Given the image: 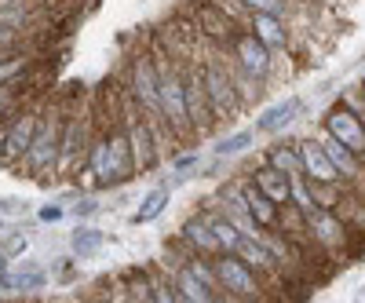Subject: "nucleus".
<instances>
[{
    "mask_svg": "<svg viewBox=\"0 0 365 303\" xmlns=\"http://www.w3.org/2000/svg\"><path fill=\"white\" fill-rule=\"evenodd\" d=\"M0 252H4L8 260H11V256H19V252H26V237H22V234H15V237H8V241H4V245H0Z\"/></svg>",
    "mask_w": 365,
    "mask_h": 303,
    "instance_id": "nucleus-27",
    "label": "nucleus"
},
{
    "mask_svg": "<svg viewBox=\"0 0 365 303\" xmlns=\"http://www.w3.org/2000/svg\"><path fill=\"white\" fill-rule=\"evenodd\" d=\"M237 187H241V201H245V212L252 216V223L259 230H278V205H270L249 179H237Z\"/></svg>",
    "mask_w": 365,
    "mask_h": 303,
    "instance_id": "nucleus-14",
    "label": "nucleus"
},
{
    "mask_svg": "<svg viewBox=\"0 0 365 303\" xmlns=\"http://www.w3.org/2000/svg\"><path fill=\"white\" fill-rule=\"evenodd\" d=\"M96 212H99V201L96 197H81L73 205V216H96Z\"/></svg>",
    "mask_w": 365,
    "mask_h": 303,
    "instance_id": "nucleus-28",
    "label": "nucleus"
},
{
    "mask_svg": "<svg viewBox=\"0 0 365 303\" xmlns=\"http://www.w3.org/2000/svg\"><path fill=\"white\" fill-rule=\"evenodd\" d=\"M73 303H81V299H73ZM84 303H88V299H84Z\"/></svg>",
    "mask_w": 365,
    "mask_h": 303,
    "instance_id": "nucleus-33",
    "label": "nucleus"
},
{
    "mask_svg": "<svg viewBox=\"0 0 365 303\" xmlns=\"http://www.w3.org/2000/svg\"><path fill=\"white\" fill-rule=\"evenodd\" d=\"M299 110H303V99L289 96L285 103L270 106V110H267V113L256 120V128H252V132H256V135H270V132H278V128H285V125H289V120H292Z\"/></svg>",
    "mask_w": 365,
    "mask_h": 303,
    "instance_id": "nucleus-18",
    "label": "nucleus"
},
{
    "mask_svg": "<svg viewBox=\"0 0 365 303\" xmlns=\"http://www.w3.org/2000/svg\"><path fill=\"white\" fill-rule=\"evenodd\" d=\"M58 132H63V113H58V110H41L37 135H34V143H29L26 158H22V165H19V175H41V179H44V172L55 175Z\"/></svg>",
    "mask_w": 365,
    "mask_h": 303,
    "instance_id": "nucleus-6",
    "label": "nucleus"
},
{
    "mask_svg": "<svg viewBox=\"0 0 365 303\" xmlns=\"http://www.w3.org/2000/svg\"><path fill=\"white\" fill-rule=\"evenodd\" d=\"M26 8V0H0V11H19Z\"/></svg>",
    "mask_w": 365,
    "mask_h": 303,
    "instance_id": "nucleus-31",
    "label": "nucleus"
},
{
    "mask_svg": "<svg viewBox=\"0 0 365 303\" xmlns=\"http://www.w3.org/2000/svg\"><path fill=\"white\" fill-rule=\"evenodd\" d=\"M263 165H270L274 172H282L285 179L303 175V161H299V150H296V143H274V146L267 150Z\"/></svg>",
    "mask_w": 365,
    "mask_h": 303,
    "instance_id": "nucleus-17",
    "label": "nucleus"
},
{
    "mask_svg": "<svg viewBox=\"0 0 365 303\" xmlns=\"http://www.w3.org/2000/svg\"><path fill=\"white\" fill-rule=\"evenodd\" d=\"M8 267H11V260H8L4 252H0V274H4V270H8Z\"/></svg>",
    "mask_w": 365,
    "mask_h": 303,
    "instance_id": "nucleus-32",
    "label": "nucleus"
},
{
    "mask_svg": "<svg viewBox=\"0 0 365 303\" xmlns=\"http://www.w3.org/2000/svg\"><path fill=\"white\" fill-rule=\"evenodd\" d=\"M227 51L234 55V63L241 66V73H249V77L259 81V84L270 81V73H274V55H270V51L249 34V29H241V34L230 41Z\"/></svg>",
    "mask_w": 365,
    "mask_h": 303,
    "instance_id": "nucleus-9",
    "label": "nucleus"
},
{
    "mask_svg": "<svg viewBox=\"0 0 365 303\" xmlns=\"http://www.w3.org/2000/svg\"><path fill=\"white\" fill-rule=\"evenodd\" d=\"M179 245L187 249V252H194V256H205V260H216L223 249H220V241L212 237V230H208V223H205V216L197 212V216H190L187 223L179 227Z\"/></svg>",
    "mask_w": 365,
    "mask_h": 303,
    "instance_id": "nucleus-13",
    "label": "nucleus"
},
{
    "mask_svg": "<svg viewBox=\"0 0 365 303\" xmlns=\"http://www.w3.org/2000/svg\"><path fill=\"white\" fill-rule=\"evenodd\" d=\"M91 135H96V113L88 110H70L63 113V132H58V161H55V175H70L84 168Z\"/></svg>",
    "mask_w": 365,
    "mask_h": 303,
    "instance_id": "nucleus-3",
    "label": "nucleus"
},
{
    "mask_svg": "<svg viewBox=\"0 0 365 303\" xmlns=\"http://www.w3.org/2000/svg\"><path fill=\"white\" fill-rule=\"evenodd\" d=\"M296 150H299L303 179H307V183H318V187H340V175H336V168L329 165V158L322 154L318 139H299Z\"/></svg>",
    "mask_w": 365,
    "mask_h": 303,
    "instance_id": "nucleus-12",
    "label": "nucleus"
},
{
    "mask_svg": "<svg viewBox=\"0 0 365 303\" xmlns=\"http://www.w3.org/2000/svg\"><path fill=\"white\" fill-rule=\"evenodd\" d=\"M113 99H117V125H120V132H125V143H128V154H132L135 175L154 172V168L161 165V158H158L154 139H150V128H146V117H143L139 103L125 92V88H120Z\"/></svg>",
    "mask_w": 365,
    "mask_h": 303,
    "instance_id": "nucleus-1",
    "label": "nucleus"
},
{
    "mask_svg": "<svg viewBox=\"0 0 365 303\" xmlns=\"http://www.w3.org/2000/svg\"><path fill=\"white\" fill-rule=\"evenodd\" d=\"M252 139H256L252 128H249V132H234V135H227L223 143H216V154H220V158H234V154H241V150H249Z\"/></svg>",
    "mask_w": 365,
    "mask_h": 303,
    "instance_id": "nucleus-25",
    "label": "nucleus"
},
{
    "mask_svg": "<svg viewBox=\"0 0 365 303\" xmlns=\"http://www.w3.org/2000/svg\"><path fill=\"white\" fill-rule=\"evenodd\" d=\"M41 220H44V223L63 220V208H58V205H44V208H41Z\"/></svg>",
    "mask_w": 365,
    "mask_h": 303,
    "instance_id": "nucleus-30",
    "label": "nucleus"
},
{
    "mask_svg": "<svg viewBox=\"0 0 365 303\" xmlns=\"http://www.w3.org/2000/svg\"><path fill=\"white\" fill-rule=\"evenodd\" d=\"M19 44H22V34H19V29L0 26V51H15Z\"/></svg>",
    "mask_w": 365,
    "mask_h": 303,
    "instance_id": "nucleus-26",
    "label": "nucleus"
},
{
    "mask_svg": "<svg viewBox=\"0 0 365 303\" xmlns=\"http://www.w3.org/2000/svg\"><path fill=\"white\" fill-rule=\"evenodd\" d=\"M201 216H205V223H208L212 237L220 241V249H223V252H234V249L241 245V234H237V230H234V227H230V223H227L223 216H220L216 208H205Z\"/></svg>",
    "mask_w": 365,
    "mask_h": 303,
    "instance_id": "nucleus-20",
    "label": "nucleus"
},
{
    "mask_svg": "<svg viewBox=\"0 0 365 303\" xmlns=\"http://www.w3.org/2000/svg\"><path fill=\"white\" fill-rule=\"evenodd\" d=\"M103 241H106L103 230H96V227H77L73 237H70V245H73V252H77L81 260H88V256H96V252L103 249Z\"/></svg>",
    "mask_w": 365,
    "mask_h": 303,
    "instance_id": "nucleus-24",
    "label": "nucleus"
},
{
    "mask_svg": "<svg viewBox=\"0 0 365 303\" xmlns=\"http://www.w3.org/2000/svg\"><path fill=\"white\" fill-rule=\"evenodd\" d=\"M307 234H311V245L318 249L322 260H336V263H347L351 260V237H354V227L347 220H340V212H325V208H314L307 212Z\"/></svg>",
    "mask_w": 365,
    "mask_h": 303,
    "instance_id": "nucleus-4",
    "label": "nucleus"
},
{
    "mask_svg": "<svg viewBox=\"0 0 365 303\" xmlns=\"http://www.w3.org/2000/svg\"><path fill=\"white\" fill-rule=\"evenodd\" d=\"M201 48L208 51L205 63H201V84H205L208 113H212V120H216V125H223V120H234L245 106H241V99H237V88H234L230 73H227L223 63H220V48L208 44L205 37H201Z\"/></svg>",
    "mask_w": 365,
    "mask_h": 303,
    "instance_id": "nucleus-2",
    "label": "nucleus"
},
{
    "mask_svg": "<svg viewBox=\"0 0 365 303\" xmlns=\"http://www.w3.org/2000/svg\"><path fill=\"white\" fill-rule=\"evenodd\" d=\"M48 285V274L37 267H26V270H4L0 274V292H37Z\"/></svg>",
    "mask_w": 365,
    "mask_h": 303,
    "instance_id": "nucleus-19",
    "label": "nucleus"
},
{
    "mask_svg": "<svg viewBox=\"0 0 365 303\" xmlns=\"http://www.w3.org/2000/svg\"><path fill=\"white\" fill-rule=\"evenodd\" d=\"M125 81H128V84H125V92L139 103V110L161 117V106H158V73H154V63H150V55H135V58H132Z\"/></svg>",
    "mask_w": 365,
    "mask_h": 303,
    "instance_id": "nucleus-10",
    "label": "nucleus"
},
{
    "mask_svg": "<svg viewBox=\"0 0 365 303\" xmlns=\"http://www.w3.org/2000/svg\"><path fill=\"white\" fill-rule=\"evenodd\" d=\"M26 70H29V55H26L22 48L8 51L4 58H0V88H8V84H19Z\"/></svg>",
    "mask_w": 365,
    "mask_h": 303,
    "instance_id": "nucleus-23",
    "label": "nucleus"
},
{
    "mask_svg": "<svg viewBox=\"0 0 365 303\" xmlns=\"http://www.w3.org/2000/svg\"><path fill=\"white\" fill-rule=\"evenodd\" d=\"M179 66V81H182V103H187V120L194 128V139H208L216 132V120L208 113V99H205V84H201V63H175Z\"/></svg>",
    "mask_w": 365,
    "mask_h": 303,
    "instance_id": "nucleus-8",
    "label": "nucleus"
},
{
    "mask_svg": "<svg viewBox=\"0 0 365 303\" xmlns=\"http://www.w3.org/2000/svg\"><path fill=\"white\" fill-rule=\"evenodd\" d=\"M110 165H113L117 187H120V183H128V179L135 175V168H132V154H128V143H125V132H120V125H117V110H113V125H110Z\"/></svg>",
    "mask_w": 365,
    "mask_h": 303,
    "instance_id": "nucleus-16",
    "label": "nucleus"
},
{
    "mask_svg": "<svg viewBox=\"0 0 365 303\" xmlns=\"http://www.w3.org/2000/svg\"><path fill=\"white\" fill-rule=\"evenodd\" d=\"M241 8H245L249 15H274L282 22H292V0H237Z\"/></svg>",
    "mask_w": 365,
    "mask_h": 303,
    "instance_id": "nucleus-22",
    "label": "nucleus"
},
{
    "mask_svg": "<svg viewBox=\"0 0 365 303\" xmlns=\"http://www.w3.org/2000/svg\"><path fill=\"white\" fill-rule=\"evenodd\" d=\"M249 34L274 55V58H282V55H289V48H292V29H289V22H282V19H274V15H249Z\"/></svg>",
    "mask_w": 365,
    "mask_h": 303,
    "instance_id": "nucleus-11",
    "label": "nucleus"
},
{
    "mask_svg": "<svg viewBox=\"0 0 365 303\" xmlns=\"http://www.w3.org/2000/svg\"><path fill=\"white\" fill-rule=\"evenodd\" d=\"M208 263H212V270H216V278H220L223 299H230V303H270L274 292H270L237 256L220 252L216 260H208Z\"/></svg>",
    "mask_w": 365,
    "mask_h": 303,
    "instance_id": "nucleus-5",
    "label": "nucleus"
},
{
    "mask_svg": "<svg viewBox=\"0 0 365 303\" xmlns=\"http://www.w3.org/2000/svg\"><path fill=\"white\" fill-rule=\"evenodd\" d=\"M37 125H41V106H19L11 117L0 120V132H4V139H0V165L4 168L22 165L29 143L37 135Z\"/></svg>",
    "mask_w": 365,
    "mask_h": 303,
    "instance_id": "nucleus-7",
    "label": "nucleus"
},
{
    "mask_svg": "<svg viewBox=\"0 0 365 303\" xmlns=\"http://www.w3.org/2000/svg\"><path fill=\"white\" fill-rule=\"evenodd\" d=\"M168 208V187H158V190H150L146 197H143V205L135 208V227H143V223H154L161 212Z\"/></svg>",
    "mask_w": 365,
    "mask_h": 303,
    "instance_id": "nucleus-21",
    "label": "nucleus"
},
{
    "mask_svg": "<svg viewBox=\"0 0 365 303\" xmlns=\"http://www.w3.org/2000/svg\"><path fill=\"white\" fill-rule=\"evenodd\" d=\"M249 183H252L270 205H278V208L289 205V179H285L282 172H274L270 165H256V168L249 172Z\"/></svg>",
    "mask_w": 365,
    "mask_h": 303,
    "instance_id": "nucleus-15",
    "label": "nucleus"
},
{
    "mask_svg": "<svg viewBox=\"0 0 365 303\" xmlns=\"http://www.w3.org/2000/svg\"><path fill=\"white\" fill-rule=\"evenodd\" d=\"M197 165H201V158H197V154H187V158H172V168H179V172L197 168Z\"/></svg>",
    "mask_w": 365,
    "mask_h": 303,
    "instance_id": "nucleus-29",
    "label": "nucleus"
}]
</instances>
